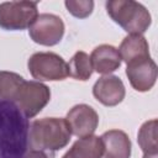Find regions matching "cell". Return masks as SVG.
Here are the masks:
<instances>
[{
	"label": "cell",
	"mask_w": 158,
	"mask_h": 158,
	"mask_svg": "<svg viewBox=\"0 0 158 158\" xmlns=\"http://www.w3.org/2000/svg\"><path fill=\"white\" fill-rule=\"evenodd\" d=\"M28 144V118L14 100L0 99V158H23Z\"/></svg>",
	"instance_id": "cell-1"
},
{
	"label": "cell",
	"mask_w": 158,
	"mask_h": 158,
	"mask_svg": "<svg viewBox=\"0 0 158 158\" xmlns=\"http://www.w3.org/2000/svg\"><path fill=\"white\" fill-rule=\"evenodd\" d=\"M70 136L72 133L65 118L43 117L32 122L30 143L35 149L56 152L69 143Z\"/></svg>",
	"instance_id": "cell-2"
},
{
	"label": "cell",
	"mask_w": 158,
	"mask_h": 158,
	"mask_svg": "<svg viewBox=\"0 0 158 158\" xmlns=\"http://www.w3.org/2000/svg\"><path fill=\"white\" fill-rule=\"evenodd\" d=\"M106 11L130 35H142L152 23L149 11L133 0H110L106 2Z\"/></svg>",
	"instance_id": "cell-3"
},
{
	"label": "cell",
	"mask_w": 158,
	"mask_h": 158,
	"mask_svg": "<svg viewBox=\"0 0 158 158\" xmlns=\"http://www.w3.org/2000/svg\"><path fill=\"white\" fill-rule=\"evenodd\" d=\"M27 67L36 81L64 80L69 75L68 63L53 52L33 53L27 62Z\"/></svg>",
	"instance_id": "cell-4"
},
{
	"label": "cell",
	"mask_w": 158,
	"mask_h": 158,
	"mask_svg": "<svg viewBox=\"0 0 158 158\" xmlns=\"http://www.w3.org/2000/svg\"><path fill=\"white\" fill-rule=\"evenodd\" d=\"M49 88L46 84L36 80H23L14 96V101L27 118L35 117L38 112H41V110L49 102Z\"/></svg>",
	"instance_id": "cell-5"
},
{
	"label": "cell",
	"mask_w": 158,
	"mask_h": 158,
	"mask_svg": "<svg viewBox=\"0 0 158 158\" xmlns=\"http://www.w3.org/2000/svg\"><path fill=\"white\" fill-rule=\"evenodd\" d=\"M38 16L37 2L7 1L0 4V27L9 31L30 28Z\"/></svg>",
	"instance_id": "cell-6"
},
{
	"label": "cell",
	"mask_w": 158,
	"mask_h": 158,
	"mask_svg": "<svg viewBox=\"0 0 158 158\" xmlns=\"http://www.w3.org/2000/svg\"><path fill=\"white\" fill-rule=\"evenodd\" d=\"M64 22L53 14H41L30 26L28 33L33 42L42 46H54L64 35Z\"/></svg>",
	"instance_id": "cell-7"
},
{
	"label": "cell",
	"mask_w": 158,
	"mask_h": 158,
	"mask_svg": "<svg viewBox=\"0 0 158 158\" xmlns=\"http://www.w3.org/2000/svg\"><path fill=\"white\" fill-rule=\"evenodd\" d=\"M65 121L69 126L70 133L83 138L91 136L95 132L99 125V115L91 106L79 104L68 111Z\"/></svg>",
	"instance_id": "cell-8"
},
{
	"label": "cell",
	"mask_w": 158,
	"mask_h": 158,
	"mask_svg": "<svg viewBox=\"0 0 158 158\" xmlns=\"http://www.w3.org/2000/svg\"><path fill=\"white\" fill-rule=\"evenodd\" d=\"M126 75L135 90L148 91L157 80V64L151 57L133 60L127 64Z\"/></svg>",
	"instance_id": "cell-9"
},
{
	"label": "cell",
	"mask_w": 158,
	"mask_h": 158,
	"mask_svg": "<svg viewBox=\"0 0 158 158\" xmlns=\"http://www.w3.org/2000/svg\"><path fill=\"white\" fill-rule=\"evenodd\" d=\"M125 85L116 75H104L93 86V95L105 106H116L125 99Z\"/></svg>",
	"instance_id": "cell-10"
},
{
	"label": "cell",
	"mask_w": 158,
	"mask_h": 158,
	"mask_svg": "<svg viewBox=\"0 0 158 158\" xmlns=\"http://www.w3.org/2000/svg\"><path fill=\"white\" fill-rule=\"evenodd\" d=\"M104 147L105 158H130L131 141L128 136L121 130H110L100 137Z\"/></svg>",
	"instance_id": "cell-11"
},
{
	"label": "cell",
	"mask_w": 158,
	"mask_h": 158,
	"mask_svg": "<svg viewBox=\"0 0 158 158\" xmlns=\"http://www.w3.org/2000/svg\"><path fill=\"white\" fill-rule=\"evenodd\" d=\"M93 70L100 74H110L120 68L121 58L117 49L111 44H100L90 54Z\"/></svg>",
	"instance_id": "cell-12"
},
{
	"label": "cell",
	"mask_w": 158,
	"mask_h": 158,
	"mask_svg": "<svg viewBox=\"0 0 158 158\" xmlns=\"http://www.w3.org/2000/svg\"><path fill=\"white\" fill-rule=\"evenodd\" d=\"M117 52L120 54L121 60H123L126 64H128L133 60H137V59L151 57L149 56V46L143 35L126 36L122 40Z\"/></svg>",
	"instance_id": "cell-13"
},
{
	"label": "cell",
	"mask_w": 158,
	"mask_h": 158,
	"mask_svg": "<svg viewBox=\"0 0 158 158\" xmlns=\"http://www.w3.org/2000/svg\"><path fill=\"white\" fill-rule=\"evenodd\" d=\"M102 154L104 147L100 137L91 135L75 141L62 158H101Z\"/></svg>",
	"instance_id": "cell-14"
},
{
	"label": "cell",
	"mask_w": 158,
	"mask_h": 158,
	"mask_svg": "<svg viewBox=\"0 0 158 158\" xmlns=\"http://www.w3.org/2000/svg\"><path fill=\"white\" fill-rule=\"evenodd\" d=\"M157 118L146 121L137 135V141L143 153H158V138H157Z\"/></svg>",
	"instance_id": "cell-15"
},
{
	"label": "cell",
	"mask_w": 158,
	"mask_h": 158,
	"mask_svg": "<svg viewBox=\"0 0 158 158\" xmlns=\"http://www.w3.org/2000/svg\"><path fill=\"white\" fill-rule=\"evenodd\" d=\"M68 68H69V75L81 81L88 80L94 72L91 67L90 57L83 51H78L72 57V59L69 60Z\"/></svg>",
	"instance_id": "cell-16"
},
{
	"label": "cell",
	"mask_w": 158,
	"mask_h": 158,
	"mask_svg": "<svg viewBox=\"0 0 158 158\" xmlns=\"http://www.w3.org/2000/svg\"><path fill=\"white\" fill-rule=\"evenodd\" d=\"M23 80L20 74L0 70V99L14 100L15 93Z\"/></svg>",
	"instance_id": "cell-17"
},
{
	"label": "cell",
	"mask_w": 158,
	"mask_h": 158,
	"mask_svg": "<svg viewBox=\"0 0 158 158\" xmlns=\"http://www.w3.org/2000/svg\"><path fill=\"white\" fill-rule=\"evenodd\" d=\"M67 10L78 19H85L91 15L94 9V1L91 0H67L64 2Z\"/></svg>",
	"instance_id": "cell-18"
},
{
	"label": "cell",
	"mask_w": 158,
	"mask_h": 158,
	"mask_svg": "<svg viewBox=\"0 0 158 158\" xmlns=\"http://www.w3.org/2000/svg\"><path fill=\"white\" fill-rule=\"evenodd\" d=\"M23 158H49V157H48V154H47L46 152H43V151H40V149H31V151H28V152L23 156Z\"/></svg>",
	"instance_id": "cell-19"
},
{
	"label": "cell",
	"mask_w": 158,
	"mask_h": 158,
	"mask_svg": "<svg viewBox=\"0 0 158 158\" xmlns=\"http://www.w3.org/2000/svg\"><path fill=\"white\" fill-rule=\"evenodd\" d=\"M158 153H143V158H157Z\"/></svg>",
	"instance_id": "cell-20"
}]
</instances>
